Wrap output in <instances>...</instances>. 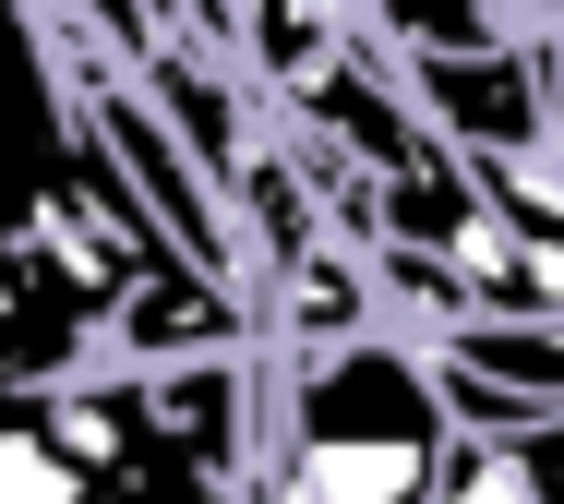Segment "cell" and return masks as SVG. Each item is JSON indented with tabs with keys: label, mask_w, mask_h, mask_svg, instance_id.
<instances>
[{
	"label": "cell",
	"mask_w": 564,
	"mask_h": 504,
	"mask_svg": "<svg viewBox=\"0 0 564 504\" xmlns=\"http://www.w3.org/2000/svg\"><path fill=\"white\" fill-rule=\"evenodd\" d=\"M156 252H193V241H132L109 217L36 193L0 252V384H73L85 361H109V325Z\"/></svg>",
	"instance_id": "obj_2"
},
{
	"label": "cell",
	"mask_w": 564,
	"mask_h": 504,
	"mask_svg": "<svg viewBox=\"0 0 564 504\" xmlns=\"http://www.w3.org/2000/svg\"><path fill=\"white\" fill-rule=\"evenodd\" d=\"M409 97L433 109L445 144L468 156H564L553 109V36H492V48H397Z\"/></svg>",
	"instance_id": "obj_3"
},
{
	"label": "cell",
	"mask_w": 564,
	"mask_h": 504,
	"mask_svg": "<svg viewBox=\"0 0 564 504\" xmlns=\"http://www.w3.org/2000/svg\"><path fill=\"white\" fill-rule=\"evenodd\" d=\"M456 457V408L433 349H409L397 325H348L289 349L276 373V457H264V493H325V504H409L445 493Z\"/></svg>",
	"instance_id": "obj_1"
},
{
	"label": "cell",
	"mask_w": 564,
	"mask_h": 504,
	"mask_svg": "<svg viewBox=\"0 0 564 504\" xmlns=\"http://www.w3.org/2000/svg\"><path fill=\"white\" fill-rule=\"evenodd\" d=\"M372 36L384 48H492V36H529V12H505V0H372Z\"/></svg>",
	"instance_id": "obj_6"
},
{
	"label": "cell",
	"mask_w": 564,
	"mask_h": 504,
	"mask_svg": "<svg viewBox=\"0 0 564 504\" xmlns=\"http://www.w3.org/2000/svg\"><path fill=\"white\" fill-rule=\"evenodd\" d=\"M445 493H517V504H564V408L529 432H456Z\"/></svg>",
	"instance_id": "obj_5"
},
{
	"label": "cell",
	"mask_w": 564,
	"mask_h": 504,
	"mask_svg": "<svg viewBox=\"0 0 564 504\" xmlns=\"http://www.w3.org/2000/svg\"><path fill=\"white\" fill-rule=\"evenodd\" d=\"M144 85H156V109H169V121L193 132V156L217 168L228 193H240V168H252L264 144H252V121H240V97H228V73H217V61H193V36H169V48L144 61Z\"/></svg>",
	"instance_id": "obj_4"
}]
</instances>
